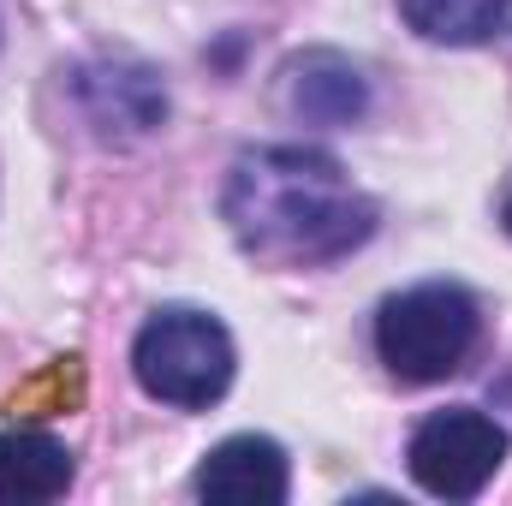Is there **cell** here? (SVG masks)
Returning a JSON list of instances; mask_svg holds the SVG:
<instances>
[{
  "label": "cell",
  "instance_id": "obj_1",
  "mask_svg": "<svg viewBox=\"0 0 512 506\" xmlns=\"http://www.w3.org/2000/svg\"><path fill=\"white\" fill-rule=\"evenodd\" d=\"M221 215L239 251L280 268L340 262L376 233V203L346 179V167L328 149L310 143L245 149L227 173Z\"/></svg>",
  "mask_w": 512,
  "mask_h": 506
},
{
  "label": "cell",
  "instance_id": "obj_2",
  "mask_svg": "<svg viewBox=\"0 0 512 506\" xmlns=\"http://www.w3.org/2000/svg\"><path fill=\"white\" fill-rule=\"evenodd\" d=\"M233 370H239L233 334L209 310L167 304L131 340V376H137V387L149 399L173 405V411H209L233 387Z\"/></svg>",
  "mask_w": 512,
  "mask_h": 506
},
{
  "label": "cell",
  "instance_id": "obj_10",
  "mask_svg": "<svg viewBox=\"0 0 512 506\" xmlns=\"http://www.w3.org/2000/svg\"><path fill=\"white\" fill-rule=\"evenodd\" d=\"M78 393H84V364H78V358H60L48 376L30 381V387L12 399V411H24V417H48V411H66V399H78Z\"/></svg>",
  "mask_w": 512,
  "mask_h": 506
},
{
  "label": "cell",
  "instance_id": "obj_6",
  "mask_svg": "<svg viewBox=\"0 0 512 506\" xmlns=\"http://www.w3.org/2000/svg\"><path fill=\"white\" fill-rule=\"evenodd\" d=\"M286 489V453L268 435H227L197 471V495L221 506H280Z\"/></svg>",
  "mask_w": 512,
  "mask_h": 506
},
{
  "label": "cell",
  "instance_id": "obj_9",
  "mask_svg": "<svg viewBox=\"0 0 512 506\" xmlns=\"http://www.w3.org/2000/svg\"><path fill=\"white\" fill-rule=\"evenodd\" d=\"M512 0H399V18L435 48H477L507 24Z\"/></svg>",
  "mask_w": 512,
  "mask_h": 506
},
{
  "label": "cell",
  "instance_id": "obj_7",
  "mask_svg": "<svg viewBox=\"0 0 512 506\" xmlns=\"http://www.w3.org/2000/svg\"><path fill=\"white\" fill-rule=\"evenodd\" d=\"M286 102L310 126H358L370 114V84L346 54L310 48L286 66Z\"/></svg>",
  "mask_w": 512,
  "mask_h": 506
},
{
  "label": "cell",
  "instance_id": "obj_8",
  "mask_svg": "<svg viewBox=\"0 0 512 506\" xmlns=\"http://www.w3.org/2000/svg\"><path fill=\"white\" fill-rule=\"evenodd\" d=\"M72 489V453L48 429H0V501L42 506Z\"/></svg>",
  "mask_w": 512,
  "mask_h": 506
},
{
  "label": "cell",
  "instance_id": "obj_3",
  "mask_svg": "<svg viewBox=\"0 0 512 506\" xmlns=\"http://www.w3.org/2000/svg\"><path fill=\"white\" fill-rule=\"evenodd\" d=\"M477 346V298L453 280H423L376 310V352L399 381H447Z\"/></svg>",
  "mask_w": 512,
  "mask_h": 506
},
{
  "label": "cell",
  "instance_id": "obj_4",
  "mask_svg": "<svg viewBox=\"0 0 512 506\" xmlns=\"http://www.w3.org/2000/svg\"><path fill=\"white\" fill-rule=\"evenodd\" d=\"M507 429L477 411V405H453V411H435L417 423L411 447H405V465H411V483L435 501H477L495 471L507 465Z\"/></svg>",
  "mask_w": 512,
  "mask_h": 506
},
{
  "label": "cell",
  "instance_id": "obj_11",
  "mask_svg": "<svg viewBox=\"0 0 512 506\" xmlns=\"http://www.w3.org/2000/svg\"><path fill=\"white\" fill-rule=\"evenodd\" d=\"M507 233H512V197H507Z\"/></svg>",
  "mask_w": 512,
  "mask_h": 506
},
{
  "label": "cell",
  "instance_id": "obj_5",
  "mask_svg": "<svg viewBox=\"0 0 512 506\" xmlns=\"http://www.w3.org/2000/svg\"><path fill=\"white\" fill-rule=\"evenodd\" d=\"M84 120L102 137H149L167 120V90L149 66L137 60H114V66H84L72 78Z\"/></svg>",
  "mask_w": 512,
  "mask_h": 506
}]
</instances>
